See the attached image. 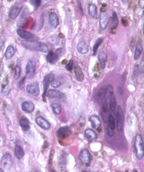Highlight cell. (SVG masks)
I'll list each match as a JSON object with an SVG mask.
<instances>
[{
	"label": "cell",
	"instance_id": "836d02e7",
	"mask_svg": "<svg viewBox=\"0 0 144 172\" xmlns=\"http://www.w3.org/2000/svg\"><path fill=\"white\" fill-rule=\"evenodd\" d=\"M108 128L112 130H114L115 128H116V124H115V120L114 117L110 115L109 116V120H108Z\"/></svg>",
	"mask_w": 144,
	"mask_h": 172
},
{
	"label": "cell",
	"instance_id": "bcb514c9",
	"mask_svg": "<svg viewBox=\"0 0 144 172\" xmlns=\"http://www.w3.org/2000/svg\"><path fill=\"white\" fill-rule=\"evenodd\" d=\"M25 79H26V76H25V77H23V79H22L21 80H20V81H19V83H18L19 86H21V85L24 83V81H25Z\"/></svg>",
	"mask_w": 144,
	"mask_h": 172
},
{
	"label": "cell",
	"instance_id": "ba28073f",
	"mask_svg": "<svg viewBox=\"0 0 144 172\" xmlns=\"http://www.w3.org/2000/svg\"><path fill=\"white\" fill-rule=\"evenodd\" d=\"M54 80V75L53 74H49L46 75L43 81V88H44V92L43 94V98L44 101H45V98L47 97V94L48 92V89L49 87L50 84Z\"/></svg>",
	"mask_w": 144,
	"mask_h": 172
},
{
	"label": "cell",
	"instance_id": "f5cc1de1",
	"mask_svg": "<svg viewBox=\"0 0 144 172\" xmlns=\"http://www.w3.org/2000/svg\"><path fill=\"white\" fill-rule=\"evenodd\" d=\"M142 16L144 17V10H143V13H142Z\"/></svg>",
	"mask_w": 144,
	"mask_h": 172
},
{
	"label": "cell",
	"instance_id": "ffe728a7",
	"mask_svg": "<svg viewBox=\"0 0 144 172\" xmlns=\"http://www.w3.org/2000/svg\"><path fill=\"white\" fill-rule=\"evenodd\" d=\"M85 136L88 141L91 142L97 138V134L92 129L88 128L85 131Z\"/></svg>",
	"mask_w": 144,
	"mask_h": 172
},
{
	"label": "cell",
	"instance_id": "4dcf8cb0",
	"mask_svg": "<svg viewBox=\"0 0 144 172\" xmlns=\"http://www.w3.org/2000/svg\"><path fill=\"white\" fill-rule=\"evenodd\" d=\"M142 51V46L140 43H138L136 45V49H135V55H134L135 60H138L139 58Z\"/></svg>",
	"mask_w": 144,
	"mask_h": 172
},
{
	"label": "cell",
	"instance_id": "3957f363",
	"mask_svg": "<svg viewBox=\"0 0 144 172\" xmlns=\"http://www.w3.org/2000/svg\"><path fill=\"white\" fill-rule=\"evenodd\" d=\"M108 93L109 94L110 98V108L111 113V116L114 117H116L117 105V101L115 96L113 93V89L111 86H108Z\"/></svg>",
	"mask_w": 144,
	"mask_h": 172
},
{
	"label": "cell",
	"instance_id": "7c38bea8",
	"mask_svg": "<svg viewBox=\"0 0 144 172\" xmlns=\"http://www.w3.org/2000/svg\"><path fill=\"white\" fill-rule=\"evenodd\" d=\"M109 22V16L107 12L101 11L99 18V25L100 28L102 30H105Z\"/></svg>",
	"mask_w": 144,
	"mask_h": 172
},
{
	"label": "cell",
	"instance_id": "1f68e13d",
	"mask_svg": "<svg viewBox=\"0 0 144 172\" xmlns=\"http://www.w3.org/2000/svg\"><path fill=\"white\" fill-rule=\"evenodd\" d=\"M51 107L52 108V110L54 111V112L57 114V115H59L61 113V106L60 105V103H57V102H54L52 103L51 104Z\"/></svg>",
	"mask_w": 144,
	"mask_h": 172
},
{
	"label": "cell",
	"instance_id": "e575fe53",
	"mask_svg": "<svg viewBox=\"0 0 144 172\" xmlns=\"http://www.w3.org/2000/svg\"><path fill=\"white\" fill-rule=\"evenodd\" d=\"M102 40H102V38H99L96 40V43L94 44V47H93V55L95 56L96 54V53L97 52V50L98 49L99 46L102 43Z\"/></svg>",
	"mask_w": 144,
	"mask_h": 172
},
{
	"label": "cell",
	"instance_id": "f907efd6",
	"mask_svg": "<svg viewBox=\"0 0 144 172\" xmlns=\"http://www.w3.org/2000/svg\"><path fill=\"white\" fill-rule=\"evenodd\" d=\"M0 172H4V171H3V170H2L1 168H0Z\"/></svg>",
	"mask_w": 144,
	"mask_h": 172
},
{
	"label": "cell",
	"instance_id": "52a82bcc",
	"mask_svg": "<svg viewBox=\"0 0 144 172\" xmlns=\"http://www.w3.org/2000/svg\"><path fill=\"white\" fill-rule=\"evenodd\" d=\"M23 6V4L22 2H18L16 3L10 9L9 13V16L10 19H15L17 18L18 15L19 14L20 12L21 11L22 8Z\"/></svg>",
	"mask_w": 144,
	"mask_h": 172
},
{
	"label": "cell",
	"instance_id": "83f0119b",
	"mask_svg": "<svg viewBox=\"0 0 144 172\" xmlns=\"http://www.w3.org/2000/svg\"><path fill=\"white\" fill-rule=\"evenodd\" d=\"M88 13L91 18L96 19L97 17V8L95 4H90L88 7Z\"/></svg>",
	"mask_w": 144,
	"mask_h": 172
},
{
	"label": "cell",
	"instance_id": "d6a6232c",
	"mask_svg": "<svg viewBox=\"0 0 144 172\" xmlns=\"http://www.w3.org/2000/svg\"><path fill=\"white\" fill-rule=\"evenodd\" d=\"M118 17L117 16V13L116 12H114L112 16V19H111V29H115L118 25Z\"/></svg>",
	"mask_w": 144,
	"mask_h": 172
},
{
	"label": "cell",
	"instance_id": "c3c4849f",
	"mask_svg": "<svg viewBox=\"0 0 144 172\" xmlns=\"http://www.w3.org/2000/svg\"><path fill=\"white\" fill-rule=\"evenodd\" d=\"M142 73L143 75L144 76V65L142 66Z\"/></svg>",
	"mask_w": 144,
	"mask_h": 172
},
{
	"label": "cell",
	"instance_id": "603a6c76",
	"mask_svg": "<svg viewBox=\"0 0 144 172\" xmlns=\"http://www.w3.org/2000/svg\"><path fill=\"white\" fill-rule=\"evenodd\" d=\"M89 121L91 123L92 127L95 129H98L101 124L99 118L96 116H92L89 118Z\"/></svg>",
	"mask_w": 144,
	"mask_h": 172
},
{
	"label": "cell",
	"instance_id": "7bdbcfd3",
	"mask_svg": "<svg viewBox=\"0 0 144 172\" xmlns=\"http://www.w3.org/2000/svg\"><path fill=\"white\" fill-rule=\"evenodd\" d=\"M5 43V39L4 37H1L0 38V51H1Z\"/></svg>",
	"mask_w": 144,
	"mask_h": 172
},
{
	"label": "cell",
	"instance_id": "d590c367",
	"mask_svg": "<svg viewBox=\"0 0 144 172\" xmlns=\"http://www.w3.org/2000/svg\"><path fill=\"white\" fill-rule=\"evenodd\" d=\"M21 74V68L18 65H16L14 68V79L15 80H18Z\"/></svg>",
	"mask_w": 144,
	"mask_h": 172
},
{
	"label": "cell",
	"instance_id": "9c48e42d",
	"mask_svg": "<svg viewBox=\"0 0 144 172\" xmlns=\"http://www.w3.org/2000/svg\"><path fill=\"white\" fill-rule=\"evenodd\" d=\"M79 158L83 164L86 165L89 164L92 160V157L89 150L87 149H82L79 154Z\"/></svg>",
	"mask_w": 144,
	"mask_h": 172
},
{
	"label": "cell",
	"instance_id": "2e32d148",
	"mask_svg": "<svg viewBox=\"0 0 144 172\" xmlns=\"http://www.w3.org/2000/svg\"><path fill=\"white\" fill-rule=\"evenodd\" d=\"M49 23L51 26L55 28L59 25V19L57 14L54 13L52 12L50 14L49 16Z\"/></svg>",
	"mask_w": 144,
	"mask_h": 172
},
{
	"label": "cell",
	"instance_id": "11a10c76",
	"mask_svg": "<svg viewBox=\"0 0 144 172\" xmlns=\"http://www.w3.org/2000/svg\"><path fill=\"white\" fill-rule=\"evenodd\" d=\"M52 172H55V171L54 170H52Z\"/></svg>",
	"mask_w": 144,
	"mask_h": 172
},
{
	"label": "cell",
	"instance_id": "816d5d0a",
	"mask_svg": "<svg viewBox=\"0 0 144 172\" xmlns=\"http://www.w3.org/2000/svg\"><path fill=\"white\" fill-rule=\"evenodd\" d=\"M133 172H138V170H134Z\"/></svg>",
	"mask_w": 144,
	"mask_h": 172
},
{
	"label": "cell",
	"instance_id": "6da1fadb",
	"mask_svg": "<svg viewBox=\"0 0 144 172\" xmlns=\"http://www.w3.org/2000/svg\"><path fill=\"white\" fill-rule=\"evenodd\" d=\"M21 44L24 48L31 51H38L44 53H47L49 51L48 46L44 43L23 40L21 42Z\"/></svg>",
	"mask_w": 144,
	"mask_h": 172
},
{
	"label": "cell",
	"instance_id": "30bf717a",
	"mask_svg": "<svg viewBox=\"0 0 144 172\" xmlns=\"http://www.w3.org/2000/svg\"><path fill=\"white\" fill-rule=\"evenodd\" d=\"M1 165L6 170H10L13 166V161L9 153H6L1 158Z\"/></svg>",
	"mask_w": 144,
	"mask_h": 172
},
{
	"label": "cell",
	"instance_id": "60d3db41",
	"mask_svg": "<svg viewBox=\"0 0 144 172\" xmlns=\"http://www.w3.org/2000/svg\"><path fill=\"white\" fill-rule=\"evenodd\" d=\"M4 62L3 59H0V76H1L4 71Z\"/></svg>",
	"mask_w": 144,
	"mask_h": 172
},
{
	"label": "cell",
	"instance_id": "b9f144b4",
	"mask_svg": "<svg viewBox=\"0 0 144 172\" xmlns=\"http://www.w3.org/2000/svg\"><path fill=\"white\" fill-rule=\"evenodd\" d=\"M50 39H51V43L52 44H56V43H58V38L55 35L51 36Z\"/></svg>",
	"mask_w": 144,
	"mask_h": 172
},
{
	"label": "cell",
	"instance_id": "f6af8a7d",
	"mask_svg": "<svg viewBox=\"0 0 144 172\" xmlns=\"http://www.w3.org/2000/svg\"><path fill=\"white\" fill-rule=\"evenodd\" d=\"M139 6L140 8H141V9L144 8V1L143 0H140V1H139Z\"/></svg>",
	"mask_w": 144,
	"mask_h": 172
},
{
	"label": "cell",
	"instance_id": "db71d44e",
	"mask_svg": "<svg viewBox=\"0 0 144 172\" xmlns=\"http://www.w3.org/2000/svg\"><path fill=\"white\" fill-rule=\"evenodd\" d=\"M83 172H91V171H83Z\"/></svg>",
	"mask_w": 144,
	"mask_h": 172
},
{
	"label": "cell",
	"instance_id": "d4e9b609",
	"mask_svg": "<svg viewBox=\"0 0 144 172\" xmlns=\"http://www.w3.org/2000/svg\"><path fill=\"white\" fill-rule=\"evenodd\" d=\"M108 93V86H104L103 87H102L99 88L98 90L96 96L97 98L99 100H102L106 96Z\"/></svg>",
	"mask_w": 144,
	"mask_h": 172
},
{
	"label": "cell",
	"instance_id": "484cf974",
	"mask_svg": "<svg viewBox=\"0 0 144 172\" xmlns=\"http://www.w3.org/2000/svg\"><path fill=\"white\" fill-rule=\"evenodd\" d=\"M14 155L18 160L22 159L23 157V156L25 155V153H24V151L21 146L18 145H16L15 146V147H14Z\"/></svg>",
	"mask_w": 144,
	"mask_h": 172
},
{
	"label": "cell",
	"instance_id": "5bb4252c",
	"mask_svg": "<svg viewBox=\"0 0 144 172\" xmlns=\"http://www.w3.org/2000/svg\"><path fill=\"white\" fill-rule=\"evenodd\" d=\"M36 123L41 128L44 130H49L51 128L50 123L45 120L44 118L39 117H37L35 120Z\"/></svg>",
	"mask_w": 144,
	"mask_h": 172
},
{
	"label": "cell",
	"instance_id": "ee69618b",
	"mask_svg": "<svg viewBox=\"0 0 144 172\" xmlns=\"http://www.w3.org/2000/svg\"><path fill=\"white\" fill-rule=\"evenodd\" d=\"M114 133V130H111V129H110V128H108V129H107V133H108V135H109V136H113Z\"/></svg>",
	"mask_w": 144,
	"mask_h": 172
},
{
	"label": "cell",
	"instance_id": "d6986e66",
	"mask_svg": "<svg viewBox=\"0 0 144 172\" xmlns=\"http://www.w3.org/2000/svg\"><path fill=\"white\" fill-rule=\"evenodd\" d=\"M77 51L82 54H87L89 51V47L85 41H80L77 45Z\"/></svg>",
	"mask_w": 144,
	"mask_h": 172
},
{
	"label": "cell",
	"instance_id": "8992f818",
	"mask_svg": "<svg viewBox=\"0 0 144 172\" xmlns=\"http://www.w3.org/2000/svg\"><path fill=\"white\" fill-rule=\"evenodd\" d=\"M36 71V63L33 59H29L26 66V77L31 79H32Z\"/></svg>",
	"mask_w": 144,
	"mask_h": 172
},
{
	"label": "cell",
	"instance_id": "ac0fdd59",
	"mask_svg": "<svg viewBox=\"0 0 144 172\" xmlns=\"http://www.w3.org/2000/svg\"><path fill=\"white\" fill-rule=\"evenodd\" d=\"M109 111H108V105L107 102L104 101L102 105V111H101V117L102 120H104L105 123L107 122L109 118Z\"/></svg>",
	"mask_w": 144,
	"mask_h": 172
},
{
	"label": "cell",
	"instance_id": "9a60e30c",
	"mask_svg": "<svg viewBox=\"0 0 144 172\" xmlns=\"http://www.w3.org/2000/svg\"><path fill=\"white\" fill-rule=\"evenodd\" d=\"M72 133V131L68 127H61L57 131V135L60 138L65 139L67 136H69Z\"/></svg>",
	"mask_w": 144,
	"mask_h": 172
},
{
	"label": "cell",
	"instance_id": "7a4b0ae2",
	"mask_svg": "<svg viewBox=\"0 0 144 172\" xmlns=\"http://www.w3.org/2000/svg\"><path fill=\"white\" fill-rule=\"evenodd\" d=\"M135 156L137 159H141L144 156V143L142 136L137 135L135 140Z\"/></svg>",
	"mask_w": 144,
	"mask_h": 172
},
{
	"label": "cell",
	"instance_id": "7402d4cb",
	"mask_svg": "<svg viewBox=\"0 0 144 172\" xmlns=\"http://www.w3.org/2000/svg\"><path fill=\"white\" fill-rule=\"evenodd\" d=\"M60 58V56L56 53H54L52 51H50L48 53L47 56V61L50 64H55L56 63Z\"/></svg>",
	"mask_w": 144,
	"mask_h": 172
},
{
	"label": "cell",
	"instance_id": "277c9868",
	"mask_svg": "<svg viewBox=\"0 0 144 172\" xmlns=\"http://www.w3.org/2000/svg\"><path fill=\"white\" fill-rule=\"evenodd\" d=\"M116 128L118 132H121L124 128V116L121 107L118 105L116 113Z\"/></svg>",
	"mask_w": 144,
	"mask_h": 172
},
{
	"label": "cell",
	"instance_id": "8fae6325",
	"mask_svg": "<svg viewBox=\"0 0 144 172\" xmlns=\"http://www.w3.org/2000/svg\"><path fill=\"white\" fill-rule=\"evenodd\" d=\"M26 91L31 95L36 96L39 94V86L38 82H33L26 86Z\"/></svg>",
	"mask_w": 144,
	"mask_h": 172
},
{
	"label": "cell",
	"instance_id": "681fc988",
	"mask_svg": "<svg viewBox=\"0 0 144 172\" xmlns=\"http://www.w3.org/2000/svg\"><path fill=\"white\" fill-rule=\"evenodd\" d=\"M143 33L144 35V24H143Z\"/></svg>",
	"mask_w": 144,
	"mask_h": 172
},
{
	"label": "cell",
	"instance_id": "ab89813d",
	"mask_svg": "<svg viewBox=\"0 0 144 172\" xmlns=\"http://www.w3.org/2000/svg\"><path fill=\"white\" fill-rule=\"evenodd\" d=\"M31 3L35 7H38L40 5L41 1H40V0H34V1H31Z\"/></svg>",
	"mask_w": 144,
	"mask_h": 172
},
{
	"label": "cell",
	"instance_id": "44dd1931",
	"mask_svg": "<svg viewBox=\"0 0 144 172\" xmlns=\"http://www.w3.org/2000/svg\"><path fill=\"white\" fill-rule=\"evenodd\" d=\"M76 79L78 81L82 82L84 80V74L79 65H76L74 68Z\"/></svg>",
	"mask_w": 144,
	"mask_h": 172
},
{
	"label": "cell",
	"instance_id": "7dc6e473",
	"mask_svg": "<svg viewBox=\"0 0 144 172\" xmlns=\"http://www.w3.org/2000/svg\"><path fill=\"white\" fill-rule=\"evenodd\" d=\"M141 65H142L143 66L144 65V51H143V56H142V61H141Z\"/></svg>",
	"mask_w": 144,
	"mask_h": 172
},
{
	"label": "cell",
	"instance_id": "4fadbf2b",
	"mask_svg": "<svg viewBox=\"0 0 144 172\" xmlns=\"http://www.w3.org/2000/svg\"><path fill=\"white\" fill-rule=\"evenodd\" d=\"M47 97L49 99H62L65 98V94L57 90L50 89L48 91Z\"/></svg>",
	"mask_w": 144,
	"mask_h": 172
},
{
	"label": "cell",
	"instance_id": "e0dca14e",
	"mask_svg": "<svg viewBox=\"0 0 144 172\" xmlns=\"http://www.w3.org/2000/svg\"><path fill=\"white\" fill-rule=\"evenodd\" d=\"M22 109L27 113H31L35 109V105L31 101H25L22 104Z\"/></svg>",
	"mask_w": 144,
	"mask_h": 172
},
{
	"label": "cell",
	"instance_id": "f546056e",
	"mask_svg": "<svg viewBox=\"0 0 144 172\" xmlns=\"http://www.w3.org/2000/svg\"><path fill=\"white\" fill-rule=\"evenodd\" d=\"M28 23V19L26 16H22L20 17L17 21V25L19 27L24 28L25 27Z\"/></svg>",
	"mask_w": 144,
	"mask_h": 172
},
{
	"label": "cell",
	"instance_id": "5b68a950",
	"mask_svg": "<svg viewBox=\"0 0 144 172\" xmlns=\"http://www.w3.org/2000/svg\"><path fill=\"white\" fill-rule=\"evenodd\" d=\"M17 33L22 38L25 39V41H37L38 40V37L35 34L22 29H17Z\"/></svg>",
	"mask_w": 144,
	"mask_h": 172
},
{
	"label": "cell",
	"instance_id": "8d00e7d4",
	"mask_svg": "<svg viewBox=\"0 0 144 172\" xmlns=\"http://www.w3.org/2000/svg\"><path fill=\"white\" fill-rule=\"evenodd\" d=\"M2 93L3 94L7 96L9 94L10 90V87L9 86V85L8 84V83L4 84V86H3L2 87Z\"/></svg>",
	"mask_w": 144,
	"mask_h": 172
},
{
	"label": "cell",
	"instance_id": "cb8c5ba5",
	"mask_svg": "<svg viewBox=\"0 0 144 172\" xmlns=\"http://www.w3.org/2000/svg\"><path fill=\"white\" fill-rule=\"evenodd\" d=\"M107 59V55L104 51H101L98 54V61L102 69H104L106 66V62Z\"/></svg>",
	"mask_w": 144,
	"mask_h": 172
},
{
	"label": "cell",
	"instance_id": "74e56055",
	"mask_svg": "<svg viewBox=\"0 0 144 172\" xmlns=\"http://www.w3.org/2000/svg\"><path fill=\"white\" fill-rule=\"evenodd\" d=\"M51 86L54 88H57L61 85V81L59 80H54L51 83Z\"/></svg>",
	"mask_w": 144,
	"mask_h": 172
},
{
	"label": "cell",
	"instance_id": "4316f807",
	"mask_svg": "<svg viewBox=\"0 0 144 172\" xmlns=\"http://www.w3.org/2000/svg\"><path fill=\"white\" fill-rule=\"evenodd\" d=\"M15 53V49L13 46L10 45L6 49L5 53V57L7 59H10L13 57Z\"/></svg>",
	"mask_w": 144,
	"mask_h": 172
},
{
	"label": "cell",
	"instance_id": "f35d334b",
	"mask_svg": "<svg viewBox=\"0 0 144 172\" xmlns=\"http://www.w3.org/2000/svg\"><path fill=\"white\" fill-rule=\"evenodd\" d=\"M73 64H74L73 61L72 59H71L70 61H69V63L66 65V69L68 71H72V69H73Z\"/></svg>",
	"mask_w": 144,
	"mask_h": 172
},
{
	"label": "cell",
	"instance_id": "f1b7e54d",
	"mask_svg": "<svg viewBox=\"0 0 144 172\" xmlns=\"http://www.w3.org/2000/svg\"><path fill=\"white\" fill-rule=\"evenodd\" d=\"M19 124L24 131H27L30 129V124L29 120L26 118H23L20 120Z\"/></svg>",
	"mask_w": 144,
	"mask_h": 172
}]
</instances>
